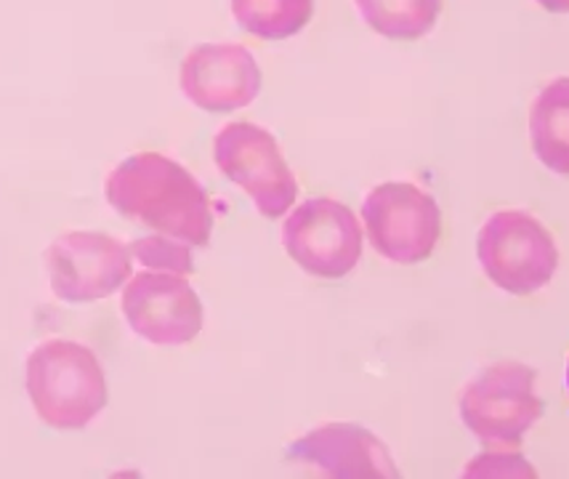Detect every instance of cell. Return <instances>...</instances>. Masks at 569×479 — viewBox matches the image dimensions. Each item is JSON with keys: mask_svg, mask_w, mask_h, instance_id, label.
Returning <instances> with one entry per match:
<instances>
[{"mask_svg": "<svg viewBox=\"0 0 569 479\" xmlns=\"http://www.w3.org/2000/svg\"><path fill=\"white\" fill-rule=\"evenodd\" d=\"M477 256L487 278L513 296L546 288L559 267L551 232L525 211L492 213L479 232Z\"/></svg>", "mask_w": 569, "mask_h": 479, "instance_id": "cell-4", "label": "cell"}, {"mask_svg": "<svg viewBox=\"0 0 569 479\" xmlns=\"http://www.w3.org/2000/svg\"><path fill=\"white\" fill-rule=\"evenodd\" d=\"M362 221L370 246L397 265L426 261L442 234L437 200L402 181L376 187L362 206Z\"/></svg>", "mask_w": 569, "mask_h": 479, "instance_id": "cell-6", "label": "cell"}, {"mask_svg": "<svg viewBox=\"0 0 569 479\" xmlns=\"http://www.w3.org/2000/svg\"><path fill=\"white\" fill-rule=\"evenodd\" d=\"M123 315L133 333L158 347H181L202 330V303L184 275L139 272L126 282Z\"/></svg>", "mask_w": 569, "mask_h": 479, "instance_id": "cell-9", "label": "cell"}, {"mask_svg": "<svg viewBox=\"0 0 569 479\" xmlns=\"http://www.w3.org/2000/svg\"><path fill=\"white\" fill-rule=\"evenodd\" d=\"M288 461L325 477H397L386 445L355 423H330L290 445Z\"/></svg>", "mask_w": 569, "mask_h": 479, "instance_id": "cell-11", "label": "cell"}, {"mask_svg": "<svg viewBox=\"0 0 569 479\" xmlns=\"http://www.w3.org/2000/svg\"><path fill=\"white\" fill-rule=\"evenodd\" d=\"M284 251L315 278H347L362 259V227L351 208L330 198H315L284 219Z\"/></svg>", "mask_w": 569, "mask_h": 479, "instance_id": "cell-7", "label": "cell"}, {"mask_svg": "<svg viewBox=\"0 0 569 479\" xmlns=\"http://www.w3.org/2000/svg\"><path fill=\"white\" fill-rule=\"evenodd\" d=\"M567 383H569V370H567Z\"/></svg>", "mask_w": 569, "mask_h": 479, "instance_id": "cell-18", "label": "cell"}, {"mask_svg": "<svg viewBox=\"0 0 569 479\" xmlns=\"http://www.w3.org/2000/svg\"><path fill=\"white\" fill-rule=\"evenodd\" d=\"M500 477V475H513V477H532L535 469L525 458L513 453V450H490V453L477 458L469 469H466V477Z\"/></svg>", "mask_w": 569, "mask_h": 479, "instance_id": "cell-16", "label": "cell"}, {"mask_svg": "<svg viewBox=\"0 0 569 479\" xmlns=\"http://www.w3.org/2000/svg\"><path fill=\"white\" fill-rule=\"evenodd\" d=\"M51 290L67 303H93L133 278L131 246L104 232L59 234L46 251Z\"/></svg>", "mask_w": 569, "mask_h": 479, "instance_id": "cell-8", "label": "cell"}, {"mask_svg": "<svg viewBox=\"0 0 569 479\" xmlns=\"http://www.w3.org/2000/svg\"><path fill=\"white\" fill-rule=\"evenodd\" d=\"M546 11L553 13H569V0H538Z\"/></svg>", "mask_w": 569, "mask_h": 479, "instance_id": "cell-17", "label": "cell"}, {"mask_svg": "<svg viewBox=\"0 0 569 479\" xmlns=\"http://www.w3.org/2000/svg\"><path fill=\"white\" fill-rule=\"evenodd\" d=\"M543 416L535 391V370L519 362H498L477 376L460 397V418L490 450H517Z\"/></svg>", "mask_w": 569, "mask_h": 479, "instance_id": "cell-3", "label": "cell"}, {"mask_svg": "<svg viewBox=\"0 0 569 479\" xmlns=\"http://www.w3.org/2000/svg\"><path fill=\"white\" fill-rule=\"evenodd\" d=\"M181 91L206 112H234L259 97L261 70L242 46H198L181 64Z\"/></svg>", "mask_w": 569, "mask_h": 479, "instance_id": "cell-10", "label": "cell"}, {"mask_svg": "<svg viewBox=\"0 0 569 479\" xmlns=\"http://www.w3.org/2000/svg\"><path fill=\"white\" fill-rule=\"evenodd\" d=\"M357 9L372 30L395 40L426 36L442 11V0H357Z\"/></svg>", "mask_w": 569, "mask_h": 479, "instance_id": "cell-13", "label": "cell"}, {"mask_svg": "<svg viewBox=\"0 0 569 479\" xmlns=\"http://www.w3.org/2000/svg\"><path fill=\"white\" fill-rule=\"evenodd\" d=\"M213 158L223 177L242 187L267 219H280L296 202L298 181L267 128L229 123L213 141Z\"/></svg>", "mask_w": 569, "mask_h": 479, "instance_id": "cell-5", "label": "cell"}, {"mask_svg": "<svg viewBox=\"0 0 569 479\" xmlns=\"http://www.w3.org/2000/svg\"><path fill=\"white\" fill-rule=\"evenodd\" d=\"M27 395L46 427L78 431L107 408V376L99 357L78 341L40 343L27 360Z\"/></svg>", "mask_w": 569, "mask_h": 479, "instance_id": "cell-2", "label": "cell"}, {"mask_svg": "<svg viewBox=\"0 0 569 479\" xmlns=\"http://www.w3.org/2000/svg\"><path fill=\"white\" fill-rule=\"evenodd\" d=\"M532 150L548 171L569 177V78L540 91L530 112Z\"/></svg>", "mask_w": 569, "mask_h": 479, "instance_id": "cell-12", "label": "cell"}, {"mask_svg": "<svg viewBox=\"0 0 569 479\" xmlns=\"http://www.w3.org/2000/svg\"><path fill=\"white\" fill-rule=\"evenodd\" d=\"M315 0H232L242 30L263 40H282L309 24Z\"/></svg>", "mask_w": 569, "mask_h": 479, "instance_id": "cell-14", "label": "cell"}, {"mask_svg": "<svg viewBox=\"0 0 569 479\" xmlns=\"http://www.w3.org/2000/svg\"><path fill=\"white\" fill-rule=\"evenodd\" d=\"M107 200L123 219L192 248H206L213 211L206 190L184 166L160 152H141L120 163L107 179Z\"/></svg>", "mask_w": 569, "mask_h": 479, "instance_id": "cell-1", "label": "cell"}, {"mask_svg": "<svg viewBox=\"0 0 569 479\" xmlns=\"http://www.w3.org/2000/svg\"><path fill=\"white\" fill-rule=\"evenodd\" d=\"M133 261L149 272H166V275H192L194 259L192 246L184 240H176L171 234H144V238L131 242Z\"/></svg>", "mask_w": 569, "mask_h": 479, "instance_id": "cell-15", "label": "cell"}]
</instances>
